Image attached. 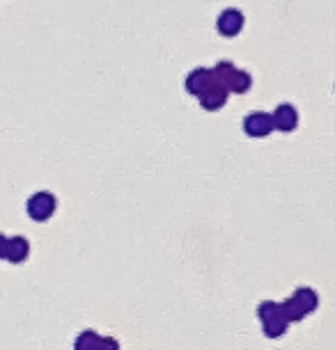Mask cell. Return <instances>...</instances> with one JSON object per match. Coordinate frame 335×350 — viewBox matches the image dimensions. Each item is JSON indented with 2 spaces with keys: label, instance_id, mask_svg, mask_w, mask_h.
<instances>
[{
  "label": "cell",
  "instance_id": "cell-9",
  "mask_svg": "<svg viewBox=\"0 0 335 350\" xmlns=\"http://www.w3.org/2000/svg\"><path fill=\"white\" fill-rule=\"evenodd\" d=\"M225 88L232 92V94H246V92L253 88V76L248 74V71L234 69L225 81Z\"/></svg>",
  "mask_w": 335,
  "mask_h": 350
},
{
  "label": "cell",
  "instance_id": "cell-3",
  "mask_svg": "<svg viewBox=\"0 0 335 350\" xmlns=\"http://www.w3.org/2000/svg\"><path fill=\"white\" fill-rule=\"evenodd\" d=\"M244 23H246L244 14H241L239 10L229 8V10L221 12L219 21H216V28H219V32L223 37H236L241 30H244Z\"/></svg>",
  "mask_w": 335,
  "mask_h": 350
},
{
  "label": "cell",
  "instance_id": "cell-1",
  "mask_svg": "<svg viewBox=\"0 0 335 350\" xmlns=\"http://www.w3.org/2000/svg\"><path fill=\"white\" fill-rule=\"evenodd\" d=\"M58 208V200L53 193H49V190H42V193H35L25 204V211H28L30 220L35 222H46L51 220Z\"/></svg>",
  "mask_w": 335,
  "mask_h": 350
},
{
  "label": "cell",
  "instance_id": "cell-6",
  "mask_svg": "<svg viewBox=\"0 0 335 350\" xmlns=\"http://www.w3.org/2000/svg\"><path fill=\"white\" fill-rule=\"evenodd\" d=\"M273 122H275V129L282 131V133H292V131L299 126V112L294 105L282 103L273 110Z\"/></svg>",
  "mask_w": 335,
  "mask_h": 350
},
{
  "label": "cell",
  "instance_id": "cell-12",
  "mask_svg": "<svg viewBox=\"0 0 335 350\" xmlns=\"http://www.w3.org/2000/svg\"><path fill=\"white\" fill-rule=\"evenodd\" d=\"M282 314H285V319L290 323H299V321H303L308 316L306 309L301 307L294 298H287L285 302H282Z\"/></svg>",
  "mask_w": 335,
  "mask_h": 350
},
{
  "label": "cell",
  "instance_id": "cell-13",
  "mask_svg": "<svg viewBox=\"0 0 335 350\" xmlns=\"http://www.w3.org/2000/svg\"><path fill=\"white\" fill-rule=\"evenodd\" d=\"M282 312V305H278V302H271V300H266V302H260V307H258V316H260V321L264 323L269 321L271 316L275 314H280Z\"/></svg>",
  "mask_w": 335,
  "mask_h": 350
},
{
  "label": "cell",
  "instance_id": "cell-5",
  "mask_svg": "<svg viewBox=\"0 0 335 350\" xmlns=\"http://www.w3.org/2000/svg\"><path fill=\"white\" fill-rule=\"evenodd\" d=\"M227 96H229V90H227L221 81H216V83L212 85V88L202 92V94H200L198 98H200V105H202V108L214 112V110H221L223 105L227 103Z\"/></svg>",
  "mask_w": 335,
  "mask_h": 350
},
{
  "label": "cell",
  "instance_id": "cell-4",
  "mask_svg": "<svg viewBox=\"0 0 335 350\" xmlns=\"http://www.w3.org/2000/svg\"><path fill=\"white\" fill-rule=\"evenodd\" d=\"M219 81L214 74V69H195V71H190V74L186 76V92H190L193 96H200L202 92L209 90L212 85Z\"/></svg>",
  "mask_w": 335,
  "mask_h": 350
},
{
  "label": "cell",
  "instance_id": "cell-7",
  "mask_svg": "<svg viewBox=\"0 0 335 350\" xmlns=\"http://www.w3.org/2000/svg\"><path fill=\"white\" fill-rule=\"evenodd\" d=\"M30 254V243L23 236H12L8 239V252H5V259L12 263H23Z\"/></svg>",
  "mask_w": 335,
  "mask_h": 350
},
{
  "label": "cell",
  "instance_id": "cell-14",
  "mask_svg": "<svg viewBox=\"0 0 335 350\" xmlns=\"http://www.w3.org/2000/svg\"><path fill=\"white\" fill-rule=\"evenodd\" d=\"M5 252H8V239L0 234V259H5Z\"/></svg>",
  "mask_w": 335,
  "mask_h": 350
},
{
  "label": "cell",
  "instance_id": "cell-2",
  "mask_svg": "<svg viewBox=\"0 0 335 350\" xmlns=\"http://www.w3.org/2000/svg\"><path fill=\"white\" fill-rule=\"evenodd\" d=\"M275 129L273 115L269 112H251V115L244 120V131L251 137H266L271 135Z\"/></svg>",
  "mask_w": 335,
  "mask_h": 350
},
{
  "label": "cell",
  "instance_id": "cell-8",
  "mask_svg": "<svg viewBox=\"0 0 335 350\" xmlns=\"http://www.w3.org/2000/svg\"><path fill=\"white\" fill-rule=\"evenodd\" d=\"M74 346L78 350H92V348H117V343L115 341H106L103 336L92 332V329H85V332L76 339Z\"/></svg>",
  "mask_w": 335,
  "mask_h": 350
},
{
  "label": "cell",
  "instance_id": "cell-10",
  "mask_svg": "<svg viewBox=\"0 0 335 350\" xmlns=\"http://www.w3.org/2000/svg\"><path fill=\"white\" fill-rule=\"evenodd\" d=\"M264 325V334L269 336V339H278V336H282L287 332V327H290V321L285 319V314H275V316H271L269 321H264L262 323Z\"/></svg>",
  "mask_w": 335,
  "mask_h": 350
},
{
  "label": "cell",
  "instance_id": "cell-11",
  "mask_svg": "<svg viewBox=\"0 0 335 350\" xmlns=\"http://www.w3.org/2000/svg\"><path fill=\"white\" fill-rule=\"evenodd\" d=\"M292 298L306 309V314H310V312H314V309L319 307V295L314 293L312 288H299V291H294Z\"/></svg>",
  "mask_w": 335,
  "mask_h": 350
}]
</instances>
